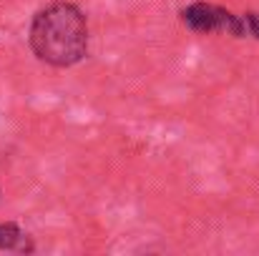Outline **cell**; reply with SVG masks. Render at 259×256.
Wrapping results in <instances>:
<instances>
[{
  "label": "cell",
  "mask_w": 259,
  "mask_h": 256,
  "mask_svg": "<svg viewBox=\"0 0 259 256\" xmlns=\"http://www.w3.org/2000/svg\"><path fill=\"white\" fill-rule=\"evenodd\" d=\"M244 25H247V35L259 38V15L257 13H244Z\"/></svg>",
  "instance_id": "277c9868"
},
{
  "label": "cell",
  "mask_w": 259,
  "mask_h": 256,
  "mask_svg": "<svg viewBox=\"0 0 259 256\" xmlns=\"http://www.w3.org/2000/svg\"><path fill=\"white\" fill-rule=\"evenodd\" d=\"M28 43L33 56L53 68H71L88 53V23L78 5L56 0L33 15Z\"/></svg>",
  "instance_id": "6da1fadb"
},
{
  "label": "cell",
  "mask_w": 259,
  "mask_h": 256,
  "mask_svg": "<svg viewBox=\"0 0 259 256\" xmlns=\"http://www.w3.org/2000/svg\"><path fill=\"white\" fill-rule=\"evenodd\" d=\"M0 251H33L28 234L18 224H0Z\"/></svg>",
  "instance_id": "3957f363"
},
{
  "label": "cell",
  "mask_w": 259,
  "mask_h": 256,
  "mask_svg": "<svg viewBox=\"0 0 259 256\" xmlns=\"http://www.w3.org/2000/svg\"><path fill=\"white\" fill-rule=\"evenodd\" d=\"M181 20L196 33H229L234 38H247L244 15H234L227 8L211 3H191L181 10Z\"/></svg>",
  "instance_id": "7a4b0ae2"
}]
</instances>
